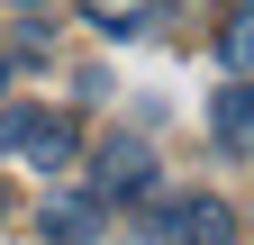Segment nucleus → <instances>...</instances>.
<instances>
[{
    "label": "nucleus",
    "instance_id": "obj_1",
    "mask_svg": "<svg viewBox=\"0 0 254 245\" xmlns=\"http://www.w3.org/2000/svg\"><path fill=\"white\" fill-rule=\"evenodd\" d=\"M91 191L100 200H136V191H154V155L136 136H109L100 155H91Z\"/></svg>",
    "mask_w": 254,
    "mask_h": 245
},
{
    "label": "nucleus",
    "instance_id": "obj_2",
    "mask_svg": "<svg viewBox=\"0 0 254 245\" xmlns=\"http://www.w3.org/2000/svg\"><path fill=\"white\" fill-rule=\"evenodd\" d=\"M37 227H46V245H100V191H55V200H37Z\"/></svg>",
    "mask_w": 254,
    "mask_h": 245
},
{
    "label": "nucleus",
    "instance_id": "obj_3",
    "mask_svg": "<svg viewBox=\"0 0 254 245\" xmlns=\"http://www.w3.org/2000/svg\"><path fill=\"white\" fill-rule=\"evenodd\" d=\"M164 227H173V245H236V209L200 191V200H173Z\"/></svg>",
    "mask_w": 254,
    "mask_h": 245
},
{
    "label": "nucleus",
    "instance_id": "obj_4",
    "mask_svg": "<svg viewBox=\"0 0 254 245\" xmlns=\"http://www.w3.org/2000/svg\"><path fill=\"white\" fill-rule=\"evenodd\" d=\"M209 127H218V155H245V73H227V91H218V100H209Z\"/></svg>",
    "mask_w": 254,
    "mask_h": 245
},
{
    "label": "nucleus",
    "instance_id": "obj_5",
    "mask_svg": "<svg viewBox=\"0 0 254 245\" xmlns=\"http://www.w3.org/2000/svg\"><path fill=\"white\" fill-rule=\"evenodd\" d=\"M91 27H100V37H145L154 0H91Z\"/></svg>",
    "mask_w": 254,
    "mask_h": 245
},
{
    "label": "nucleus",
    "instance_id": "obj_6",
    "mask_svg": "<svg viewBox=\"0 0 254 245\" xmlns=\"http://www.w3.org/2000/svg\"><path fill=\"white\" fill-rule=\"evenodd\" d=\"M218 55H227V73H245V0L218 9Z\"/></svg>",
    "mask_w": 254,
    "mask_h": 245
},
{
    "label": "nucleus",
    "instance_id": "obj_7",
    "mask_svg": "<svg viewBox=\"0 0 254 245\" xmlns=\"http://www.w3.org/2000/svg\"><path fill=\"white\" fill-rule=\"evenodd\" d=\"M0 227H9V182H0Z\"/></svg>",
    "mask_w": 254,
    "mask_h": 245
},
{
    "label": "nucleus",
    "instance_id": "obj_8",
    "mask_svg": "<svg viewBox=\"0 0 254 245\" xmlns=\"http://www.w3.org/2000/svg\"><path fill=\"white\" fill-rule=\"evenodd\" d=\"M18 9H55V0H18Z\"/></svg>",
    "mask_w": 254,
    "mask_h": 245
},
{
    "label": "nucleus",
    "instance_id": "obj_9",
    "mask_svg": "<svg viewBox=\"0 0 254 245\" xmlns=\"http://www.w3.org/2000/svg\"><path fill=\"white\" fill-rule=\"evenodd\" d=\"M0 82H9V55H0Z\"/></svg>",
    "mask_w": 254,
    "mask_h": 245
}]
</instances>
